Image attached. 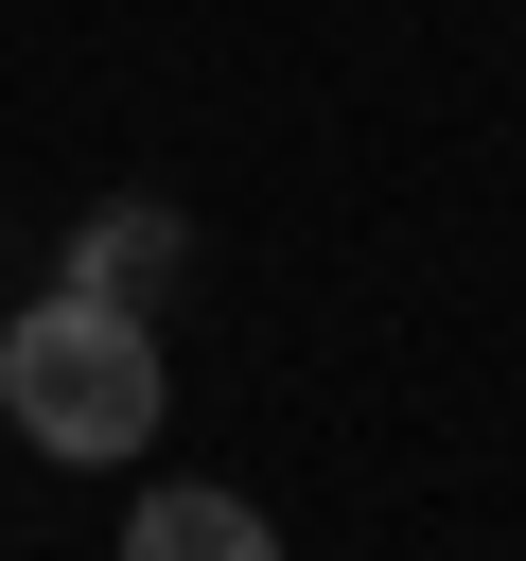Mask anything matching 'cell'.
<instances>
[{
	"label": "cell",
	"instance_id": "6da1fadb",
	"mask_svg": "<svg viewBox=\"0 0 526 561\" xmlns=\"http://www.w3.org/2000/svg\"><path fill=\"white\" fill-rule=\"evenodd\" d=\"M0 403H18L35 456H140L158 438V333H140V298H105V280L35 298L0 333Z\"/></svg>",
	"mask_w": 526,
	"mask_h": 561
},
{
	"label": "cell",
	"instance_id": "3957f363",
	"mask_svg": "<svg viewBox=\"0 0 526 561\" xmlns=\"http://www.w3.org/2000/svg\"><path fill=\"white\" fill-rule=\"evenodd\" d=\"M175 263H193L175 210H88V245H70V280H105V298H158Z\"/></svg>",
	"mask_w": 526,
	"mask_h": 561
},
{
	"label": "cell",
	"instance_id": "7a4b0ae2",
	"mask_svg": "<svg viewBox=\"0 0 526 561\" xmlns=\"http://www.w3.org/2000/svg\"><path fill=\"white\" fill-rule=\"evenodd\" d=\"M123 561H263V508H245V491H193V473H140Z\"/></svg>",
	"mask_w": 526,
	"mask_h": 561
}]
</instances>
